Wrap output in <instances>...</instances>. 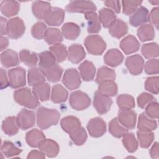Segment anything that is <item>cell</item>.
Masks as SVG:
<instances>
[{
    "label": "cell",
    "instance_id": "1",
    "mask_svg": "<svg viewBox=\"0 0 159 159\" xmlns=\"http://www.w3.org/2000/svg\"><path fill=\"white\" fill-rule=\"evenodd\" d=\"M60 117V114L57 110L41 106L37 111V125L41 129H47L52 125H57Z\"/></svg>",
    "mask_w": 159,
    "mask_h": 159
},
{
    "label": "cell",
    "instance_id": "2",
    "mask_svg": "<svg viewBox=\"0 0 159 159\" xmlns=\"http://www.w3.org/2000/svg\"><path fill=\"white\" fill-rule=\"evenodd\" d=\"M14 99L19 104L29 109H35L39 105V100L28 88L15 91L14 92Z\"/></svg>",
    "mask_w": 159,
    "mask_h": 159
},
{
    "label": "cell",
    "instance_id": "3",
    "mask_svg": "<svg viewBox=\"0 0 159 159\" xmlns=\"http://www.w3.org/2000/svg\"><path fill=\"white\" fill-rule=\"evenodd\" d=\"M84 45L88 52L94 55H100L103 53L106 43L101 37L98 35H91L84 40Z\"/></svg>",
    "mask_w": 159,
    "mask_h": 159
},
{
    "label": "cell",
    "instance_id": "4",
    "mask_svg": "<svg viewBox=\"0 0 159 159\" xmlns=\"http://www.w3.org/2000/svg\"><path fill=\"white\" fill-rule=\"evenodd\" d=\"M69 103L73 109L76 111H82L90 106L91 99L85 93L81 91H76L71 93Z\"/></svg>",
    "mask_w": 159,
    "mask_h": 159
},
{
    "label": "cell",
    "instance_id": "5",
    "mask_svg": "<svg viewBox=\"0 0 159 159\" xmlns=\"http://www.w3.org/2000/svg\"><path fill=\"white\" fill-rule=\"evenodd\" d=\"M25 30L23 20L19 17H14L7 21L6 35L12 39H17L22 36Z\"/></svg>",
    "mask_w": 159,
    "mask_h": 159
},
{
    "label": "cell",
    "instance_id": "6",
    "mask_svg": "<svg viewBox=\"0 0 159 159\" xmlns=\"http://www.w3.org/2000/svg\"><path fill=\"white\" fill-rule=\"evenodd\" d=\"M65 9L71 13L86 14L89 12H95L97 7L95 4L91 1H73L66 5Z\"/></svg>",
    "mask_w": 159,
    "mask_h": 159
},
{
    "label": "cell",
    "instance_id": "7",
    "mask_svg": "<svg viewBox=\"0 0 159 159\" xmlns=\"http://www.w3.org/2000/svg\"><path fill=\"white\" fill-rule=\"evenodd\" d=\"M9 86L12 88L24 86L26 83L25 70L22 67H17L8 71Z\"/></svg>",
    "mask_w": 159,
    "mask_h": 159
},
{
    "label": "cell",
    "instance_id": "8",
    "mask_svg": "<svg viewBox=\"0 0 159 159\" xmlns=\"http://www.w3.org/2000/svg\"><path fill=\"white\" fill-rule=\"evenodd\" d=\"M62 83L70 90L78 88L81 81L78 71L75 68L67 69L63 75Z\"/></svg>",
    "mask_w": 159,
    "mask_h": 159
},
{
    "label": "cell",
    "instance_id": "9",
    "mask_svg": "<svg viewBox=\"0 0 159 159\" xmlns=\"http://www.w3.org/2000/svg\"><path fill=\"white\" fill-rule=\"evenodd\" d=\"M112 104V100L110 97L104 95L98 91L95 93L93 106L98 114H104L107 113L110 110Z\"/></svg>",
    "mask_w": 159,
    "mask_h": 159
},
{
    "label": "cell",
    "instance_id": "10",
    "mask_svg": "<svg viewBox=\"0 0 159 159\" xmlns=\"http://www.w3.org/2000/svg\"><path fill=\"white\" fill-rule=\"evenodd\" d=\"M16 120L20 129L27 130L33 127L35 124V114L31 111L22 109L18 113Z\"/></svg>",
    "mask_w": 159,
    "mask_h": 159
},
{
    "label": "cell",
    "instance_id": "11",
    "mask_svg": "<svg viewBox=\"0 0 159 159\" xmlns=\"http://www.w3.org/2000/svg\"><path fill=\"white\" fill-rule=\"evenodd\" d=\"M125 63L129 71L133 75H138L143 71L144 60L140 55L137 54L128 57Z\"/></svg>",
    "mask_w": 159,
    "mask_h": 159
},
{
    "label": "cell",
    "instance_id": "12",
    "mask_svg": "<svg viewBox=\"0 0 159 159\" xmlns=\"http://www.w3.org/2000/svg\"><path fill=\"white\" fill-rule=\"evenodd\" d=\"M136 113L130 109H120L118 112V120L120 124L129 129H134L136 124Z\"/></svg>",
    "mask_w": 159,
    "mask_h": 159
},
{
    "label": "cell",
    "instance_id": "13",
    "mask_svg": "<svg viewBox=\"0 0 159 159\" xmlns=\"http://www.w3.org/2000/svg\"><path fill=\"white\" fill-rule=\"evenodd\" d=\"M87 129L91 136L93 137H101L106 132V122L101 118H93L88 122Z\"/></svg>",
    "mask_w": 159,
    "mask_h": 159
},
{
    "label": "cell",
    "instance_id": "14",
    "mask_svg": "<svg viewBox=\"0 0 159 159\" xmlns=\"http://www.w3.org/2000/svg\"><path fill=\"white\" fill-rule=\"evenodd\" d=\"M149 21V12L148 9L143 7H139L130 16L129 22L131 25L137 27Z\"/></svg>",
    "mask_w": 159,
    "mask_h": 159
},
{
    "label": "cell",
    "instance_id": "15",
    "mask_svg": "<svg viewBox=\"0 0 159 159\" xmlns=\"http://www.w3.org/2000/svg\"><path fill=\"white\" fill-rule=\"evenodd\" d=\"M60 125L63 130L71 135L77 132L80 128L81 122L80 120L74 116H66L63 117L61 122Z\"/></svg>",
    "mask_w": 159,
    "mask_h": 159
},
{
    "label": "cell",
    "instance_id": "16",
    "mask_svg": "<svg viewBox=\"0 0 159 159\" xmlns=\"http://www.w3.org/2000/svg\"><path fill=\"white\" fill-rule=\"evenodd\" d=\"M64 18L65 12L62 9L59 7H52L44 20L49 25L58 26L63 22Z\"/></svg>",
    "mask_w": 159,
    "mask_h": 159
},
{
    "label": "cell",
    "instance_id": "17",
    "mask_svg": "<svg viewBox=\"0 0 159 159\" xmlns=\"http://www.w3.org/2000/svg\"><path fill=\"white\" fill-rule=\"evenodd\" d=\"M40 150L48 157H56L59 152V146L57 142L51 139H43L39 143Z\"/></svg>",
    "mask_w": 159,
    "mask_h": 159
},
{
    "label": "cell",
    "instance_id": "18",
    "mask_svg": "<svg viewBox=\"0 0 159 159\" xmlns=\"http://www.w3.org/2000/svg\"><path fill=\"white\" fill-rule=\"evenodd\" d=\"M120 47L125 54L129 55L139 50L140 43L134 36L129 35L121 40Z\"/></svg>",
    "mask_w": 159,
    "mask_h": 159
},
{
    "label": "cell",
    "instance_id": "19",
    "mask_svg": "<svg viewBox=\"0 0 159 159\" xmlns=\"http://www.w3.org/2000/svg\"><path fill=\"white\" fill-rule=\"evenodd\" d=\"M52 7L48 2L36 1L32 3V9L34 16L39 19H45Z\"/></svg>",
    "mask_w": 159,
    "mask_h": 159
},
{
    "label": "cell",
    "instance_id": "20",
    "mask_svg": "<svg viewBox=\"0 0 159 159\" xmlns=\"http://www.w3.org/2000/svg\"><path fill=\"white\" fill-rule=\"evenodd\" d=\"M86 57L83 47L80 44H72L68 48V58L73 63H78Z\"/></svg>",
    "mask_w": 159,
    "mask_h": 159
},
{
    "label": "cell",
    "instance_id": "21",
    "mask_svg": "<svg viewBox=\"0 0 159 159\" xmlns=\"http://www.w3.org/2000/svg\"><path fill=\"white\" fill-rule=\"evenodd\" d=\"M104 60L106 65L112 67H116L122 63L124 56L118 49L112 48L106 53Z\"/></svg>",
    "mask_w": 159,
    "mask_h": 159
},
{
    "label": "cell",
    "instance_id": "22",
    "mask_svg": "<svg viewBox=\"0 0 159 159\" xmlns=\"http://www.w3.org/2000/svg\"><path fill=\"white\" fill-rule=\"evenodd\" d=\"M128 31V26L126 22L121 19H116V20L109 26V32L111 36L120 39L124 36Z\"/></svg>",
    "mask_w": 159,
    "mask_h": 159
},
{
    "label": "cell",
    "instance_id": "23",
    "mask_svg": "<svg viewBox=\"0 0 159 159\" xmlns=\"http://www.w3.org/2000/svg\"><path fill=\"white\" fill-rule=\"evenodd\" d=\"M78 69L84 81H89L93 80L96 73V68L92 62L86 60L80 65Z\"/></svg>",
    "mask_w": 159,
    "mask_h": 159
},
{
    "label": "cell",
    "instance_id": "24",
    "mask_svg": "<svg viewBox=\"0 0 159 159\" xmlns=\"http://www.w3.org/2000/svg\"><path fill=\"white\" fill-rule=\"evenodd\" d=\"M1 62L5 68L16 66L19 63L17 53L11 49L3 52L1 55Z\"/></svg>",
    "mask_w": 159,
    "mask_h": 159
},
{
    "label": "cell",
    "instance_id": "25",
    "mask_svg": "<svg viewBox=\"0 0 159 159\" xmlns=\"http://www.w3.org/2000/svg\"><path fill=\"white\" fill-rule=\"evenodd\" d=\"M40 69L48 81L52 83L58 81L60 80L63 73V69L57 64L48 68Z\"/></svg>",
    "mask_w": 159,
    "mask_h": 159
},
{
    "label": "cell",
    "instance_id": "26",
    "mask_svg": "<svg viewBox=\"0 0 159 159\" xmlns=\"http://www.w3.org/2000/svg\"><path fill=\"white\" fill-rule=\"evenodd\" d=\"M137 127L139 130L152 131L157 127V121L148 116L145 112H142L139 117Z\"/></svg>",
    "mask_w": 159,
    "mask_h": 159
},
{
    "label": "cell",
    "instance_id": "27",
    "mask_svg": "<svg viewBox=\"0 0 159 159\" xmlns=\"http://www.w3.org/2000/svg\"><path fill=\"white\" fill-rule=\"evenodd\" d=\"M28 83L31 86H35L45 83V77L40 69L35 67L30 68L28 71Z\"/></svg>",
    "mask_w": 159,
    "mask_h": 159
},
{
    "label": "cell",
    "instance_id": "28",
    "mask_svg": "<svg viewBox=\"0 0 159 159\" xmlns=\"http://www.w3.org/2000/svg\"><path fill=\"white\" fill-rule=\"evenodd\" d=\"M20 6L15 1H2L1 3V11L5 16L9 17L16 15L19 11Z\"/></svg>",
    "mask_w": 159,
    "mask_h": 159
},
{
    "label": "cell",
    "instance_id": "29",
    "mask_svg": "<svg viewBox=\"0 0 159 159\" xmlns=\"http://www.w3.org/2000/svg\"><path fill=\"white\" fill-rule=\"evenodd\" d=\"M88 21V32L91 34L98 33L101 30V23L97 14L95 12H89L84 14Z\"/></svg>",
    "mask_w": 159,
    "mask_h": 159
},
{
    "label": "cell",
    "instance_id": "30",
    "mask_svg": "<svg viewBox=\"0 0 159 159\" xmlns=\"http://www.w3.org/2000/svg\"><path fill=\"white\" fill-rule=\"evenodd\" d=\"M62 35L68 40L76 39L80 34V27L73 22L65 23L61 27Z\"/></svg>",
    "mask_w": 159,
    "mask_h": 159
},
{
    "label": "cell",
    "instance_id": "31",
    "mask_svg": "<svg viewBox=\"0 0 159 159\" xmlns=\"http://www.w3.org/2000/svg\"><path fill=\"white\" fill-rule=\"evenodd\" d=\"M98 91L109 97L114 96L117 93V86L114 80H106L99 83Z\"/></svg>",
    "mask_w": 159,
    "mask_h": 159
},
{
    "label": "cell",
    "instance_id": "32",
    "mask_svg": "<svg viewBox=\"0 0 159 159\" xmlns=\"http://www.w3.org/2000/svg\"><path fill=\"white\" fill-rule=\"evenodd\" d=\"M45 139V136L43 133L37 129L29 131L25 135L27 143L32 147H38L41 141Z\"/></svg>",
    "mask_w": 159,
    "mask_h": 159
},
{
    "label": "cell",
    "instance_id": "33",
    "mask_svg": "<svg viewBox=\"0 0 159 159\" xmlns=\"http://www.w3.org/2000/svg\"><path fill=\"white\" fill-rule=\"evenodd\" d=\"M137 35L142 42L152 40L155 37V30L152 24H144L137 29Z\"/></svg>",
    "mask_w": 159,
    "mask_h": 159
},
{
    "label": "cell",
    "instance_id": "34",
    "mask_svg": "<svg viewBox=\"0 0 159 159\" xmlns=\"http://www.w3.org/2000/svg\"><path fill=\"white\" fill-rule=\"evenodd\" d=\"M19 128L16 117L14 116L7 117L2 122V129L7 135L12 136L16 135L19 131Z\"/></svg>",
    "mask_w": 159,
    "mask_h": 159
},
{
    "label": "cell",
    "instance_id": "35",
    "mask_svg": "<svg viewBox=\"0 0 159 159\" xmlns=\"http://www.w3.org/2000/svg\"><path fill=\"white\" fill-rule=\"evenodd\" d=\"M32 92L38 100L44 102L49 99L50 86L47 83H43L33 87Z\"/></svg>",
    "mask_w": 159,
    "mask_h": 159
},
{
    "label": "cell",
    "instance_id": "36",
    "mask_svg": "<svg viewBox=\"0 0 159 159\" xmlns=\"http://www.w3.org/2000/svg\"><path fill=\"white\" fill-rule=\"evenodd\" d=\"M99 19L100 23L104 27L109 28V26L116 20V15L108 8H102L99 11Z\"/></svg>",
    "mask_w": 159,
    "mask_h": 159
},
{
    "label": "cell",
    "instance_id": "37",
    "mask_svg": "<svg viewBox=\"0 0 159 159\" xmlns=\"http://www.w3.org/2000/svg\"><path fill=\"white\" fill-rule=\"evenodd\" d=\"M44 39L49 45H55L62 42L63 35L58 29L52 27L47 29Z\"/></svg>",
    "mask_w": 159,
    "mask_h": 159
},
{
    "label": "cell",
    "instance_id": "38",
    "mask_svg": "<svg viewBox=\"0 0 159 159\" xmlns=\"http://www.w3.org/2000/svg\"><path fill=\"white\" fill-rule=\"evenodd\" d=\"M68 91L61 84H55L52 88L51 100L54 103H61L66 101Z\"/></svg>",
    "mask_w": 159,
    "mask_h": 159
},
{
    "label": "cell",
    "instance_id": "39",
    "mask_svg": "<svg viewBox=\"0 0 159 159\" xmlns=\"http://www.w3.org/2000/svg\"><path fill=\"white\" fill-rule=\"evenodd\" d=\"M109 131L111 134L117 138L123 137V135L128 132V129L122 125L117 117L111 120L109 124Z\"/></svg>",
    "mask_w": 159,
    "mask_h": 159
},
{
    "label": "cell",
    "instance_id": "40",
    "mask_svg": "<svg viewBox=\"0 0 159 159\" xmlns=\"http://www.w3.org/2000/svg\"><path fill=\"white\" fill-rule=\"evenodd\" d=\"M40 68L50 67L56 64V58L50 51H44L39 55Z\"/></svg>",
    "mask_w": 159,
    "mask_h": 159
},
{
    "label": "cell",
    "instance_id": "41",
    "mask_svg": "<svg viewBox=\"0 0 159 159\" xmlns=\"http://www.w3.org/2000/svg\"><path fill=\"white\" fill-rule=\"evenodd\" d=\"M19 58L22 62L29 67L35 66L37 65L38 61L36 53L25 49L22 50L19 52Z\"/></svg>",
    "mask_w": 159,
    "mask_h": 159
},
{
    "label": "cell",
    "instance_id": "42",
    "mask_svg": "<svg viewBox=\"0 0 159 159\" xmlns=\"http://www.w3.org/2000/svg\"><path fill=\"white\" fill-rule=\"evenodd\" d=\"M116 79V72L114 70L106 66H101L97 73L96 81L100 83L106 80H114Z\"/></svg>",
    "mask_w": 159,
    "mask_h": 159
},
{
    "label": "cell",
    "instance_id": "43",
    "mask_svg": "<svg viewBox=\"0 0 159 159\" xmlns=\"http://www.w3.org/2000/svg\"><path fill=\"white\" fill-rule=\"evenodd\" d=\"M50 51L55 55L58 62H63L68 57L66 47L61 43L53 45L49 47Z\"/></svg>",
    "mask_w": 159,
    "mask_h": 159
},
{
    "label": "cell",
    "instance_id": "44",
    "mask_svg": "<svg viewBox=\"0 0 159 159\" xmlns=\"http://www.w3.org/2000/svg\"><path fill=\"white\" fill-rule=\"evenodd\" d=\"M137 138L139 144L142 148H148L154 139V134L152 131H142L137 130Z\"/></svg>",
    "mask_w": 159,
    "mask_h": 159
},
{
    "label": "cell",
    "instance_id": "45",
    "mask_svg": "<svg viewBox=\"0 0 159 159\" xmlns=\"http://www.w3.org/2000/svg\"><path fill=\"white\" fill-rule=\"evenodd\" d=\"M145 58L152 59L158 56V46L157 43H150L143 45L141 50Z\"/></svg>",
    "mask_w": 159,
    "mask_h": 159
},
{
    "label": "cell",
    "instance_id": "46",
    "mask_svg": "<svg viewBox=\"0 0 159 159\" xmlns=\"http://www.w3.org/2000/svg\"><path fill=\"white\" fill-rule=\"evenodd\" d=\"M122 143L129 152L133 153L138 148V143L133 133L127 132L123 135Z\"/></svg>",
    "mask_w": 159,
    "mask_h": 159
},
{
    "label": "cell",
    "instance_id": "47",
    "mask_svg": "<svg viewBox=\"0 0 159 159\" xmlns=\"http://www.w3.org/2000/svg\"><path fill=\"white\" fill-rule=\"evenodd\" d=\"M22 150L17 147L10 141H4L1 145V152L6 157H12L19 155Z\"/></svg>",
    "mask_w": 159,
    "mask_h": 159
},
{
    "label": "cell",
    "instance_id": "48",
    "mask_svg": "<svg viewBox=\"0 0 159 159\" xmlns=\"http://www.w3.org/2000/svg\"><path fill=\"white\" fill-rule=\"evenodd\" d=\"M117 104L120 109H132L135 107L134 98L129 94H120L117 98Z\"/></svg>",
    "mask_w": 159,
    "mask_h": 159
},
{
    "label": "cell",
    "instance_id": "49",
    "mask_svg": "<svg viewBox=\"0 0 159 159\" xmlns=\"http://www.w3.org/2000/svg\"><path fill=\"white\" fill-rule=\"evenodd\" d=\"M142 3L141 1H122V12L129 16L132 14L138 8L140 5Z\"/></svg>",
    "mask_w": 159,
    "mask_h": 159
},
{
    "label": "cell",
    "instance_id": "50",
    "mask_svg": "<svg viewBox=\"0 0 159 159\" xmlns=\"http://www.w3.org/2000/svg\"><path fill=\"white\" fill-rule=\"evenodd\" d=\"M47 29V26L43 22H37L32 26L31 29V34L37 39H42L44 38Z\"/></svg>",
    "mask_w": 159,
    "mask_h": 159
},
{
    "label": "cell",
    "instance_id": "51",
    "mask_svg": "<svg viewBox=\"0 0 159 159\" xmlns=\"http://www.w3.org/2000/svg\"><path fill=\"white\" fill-rule=\"evenodd\" d=\"M158 84L159 78L158 76L148 77L147 78L145 83V88L147 91L155 94H158Z\"/></svg>",
    "mask_w": 159,
    "mask_h": 159
},
{
    "label": "cell",
    "instance_id": "52",
    "mask_svg": "<svg viewBox=\"0 0 159 159\" xmlns=\"http://www.w3.org/2000/svg\"><path fill=\"white\" fill-rule=\"evenodd\" d=\"M71 139L76 145H82L87 139V134L84 128L81 127L75 134L70 135Z\"/></svg>",
    "mask_w": 159,
    "mask_h": 159
},
{
    "label": "cell",
    "instance_id": "53",
    "mask_svg": "<svg viewBox=\"0 0 159 159\" xmlns=\"http://www.w3.org/2000/svg\"><path fill=\"white\" fill-rule=\"evenodd\" d=\"M159 105L156 101H152L145 107V114L152 119H158Z\"/></svg>",
    "mask_w": 159,
    "mask_h": 159
},
{
    "label": "cell",
    "instance_id": "54",
    "mask_svg": "<svg viewBox=\"0 0 159 159\" xmlns=\"http://www.w3.org/2000/svg\"><path fill=\"white\" fill-rule=\"evenodd\" d=\"M158 59H150L147 61L145 65V71L148 75H153L158 73Z\"/></svg>",
    "mask_w": 159,
    "mask_h": 159
},
{
    "label": "cell",
    "instance_id": "55",
    "mask_svg": "<svg viewBox=\"0 0 159 159\" xmlns=\"http://www.w3.org/2000/svg\"><path fill=\"white\" fill-rule=\"evenodd\" d=\"M155 101V98L150 94L142 93L137 98V104L139 107L142 109L145 107L150 102Z\"/></svg>",
    "mask_w": 159,
    "mask_h": 159
},
{
    "label": "cell",
    "instance_id": "56",
    "mask_svg": "<svg viewBox=\"0 0 159 159\" xmlns=\"http://www.w3.org/2000/svg\"><path fill=\"white\" fill-rule=\"evenodd\" d=\"M158 7H154L152 9L150 13L149 14V20L150 22L154 25L157 29H158V24H159V20H158Z\"/></svg>",
    "mask_w": 159,
    "mask_h": 159
},
{
    "label": "cell",
    "instance_id": "57",
    "mask_svg": "<svg viewBox=\"0 0 159 159\" xmlns=\"http://www.w3.org/2000/svg\"><path fill=\"white\" fill-rule=\"evenodd\" d=\"M105 5L109 9L111 10L114 12L119 13L120 11V1H104Z\"/></svg>",
    "mask_w": 159,
    "mask_h": 159
},
{
    "label": "cell",
    "instance_id": "58",
    "mask_svg": "<svg viewBox=\"0 0 159 159\" xmlns=\"http://www.w3.org/2000/svg\"><path fill=\"white\" fill-rule=\"evenodd\" d=\"M1 73V89H3L4 88H6L9 85V81L7 77L6 72L3 68H1L0 70Z\"/></svg>",
    "mask_w": 159,
    "mask_h": 159
},
{
    "label": "cell",
    "instance_id": "59",
    "mask_svg": "<svg viewBox=\"0 0 159 159\" xmlns=\"http://www.w3.org/2000/svg\"><path fill=\"white\" fill-rule=\"evenodd\" d=\"M150 154L152 158L158 159L159 158V147L157 142H155L152 148L150 150Z\"/></svg>",
    "mask_w": 159,
    "mask_h": 159
},
{
    "label": "cell",
    "instance_id": "60",
    "mask_svg": "<svg viewBox=\"0 0 159 159\" xmlns=\"http://www.w3.org/2000/svg\"><path fill=\"white\" fill-rule=\"evenodd\" d=\"M45 155L40 150H32L28 155L27 158H44Z\"/></svg>",
    "mask_w": 159,
    "mask_h": 159
},
{
    "label": "cell",
    "instance_id": "61",
    "mask_svg": "<svg viewBox=\"0 0 159 159\" xmlns=\"http://www.w3.org/2000/svg\"><path fill=\"white\" fill-rule=\"evenodd\" d=\"M7 21L3 17H1V35L6 34V28H7Z\"/></svg>",
    "mask_w": 159,
    "mask_h": 159
},
{
    "label": "cell",
    "instance_id": "62",
    "mask_svg": "<svg viewBox=\"0 0 159 159\" xmlns=\"http://www.w3.org/2000/svg\"><path fill=\"white\" fill-rule=\"evenodd\" d=\"M0 44H1V51H2L8 46V44H9L8 39L6 37H3L2 35H1Z\"/></svg>",
    "mask_w": 159,
    "mask_h": 159
},
{
    "label": "cell",
    "instance_id": "63",
    "mask_svg": "<svg viewBox=\"0 0 159 159\" xmlns=\"http://www.w3.org/2000/svg\"><path fill=\"white\" fill-rule=\"evenodd\" d=\"M149 2H150L152 5H158V3H159V1H149Z\"/></svg>",
    "mask_w": 159,
    "mask_h": 159
}]
</instances>
